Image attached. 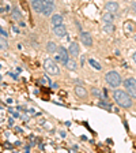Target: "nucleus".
Returning <instances> with one entry per match:
<instances>
[{
  "mask_svg": "<svg viewBox=\"0 0 136 153\" xmlns=\"http://www.w3.org/2000/svg\"><path fill=\"white\" fill-rule=\"evenodd\" d=\"M80 40H82V44L84 47H91L93 45V37L89 32H83L80 33Z\"/></svg>",
  "mask_w": 136,
  "mask_h": 153,
  "instance_id": "obj_6",
  "label": "nucleus"
},
{
  "mask_svg": "<svg viewBox=\"0 0 136 153\" xmlns=\"http://www.w3.org/2000/svg\"><path fill=\"white\" fill-rule=\"evenodd\" d=\"M124 86H125V89H127L128 95L131 96V97H135L136 99V79L135 78H128V79H125Z\"/></svg>",
  "mask_w": 136,
  "mask_h": 153,
  "instance_id": "obj_4",
  "label": "nucleus"
},
{
  "mask_svg": "<svg viewBox=\"0 0 136 153\" xmlns=\"http://www.w3.org/2000/svg\"><path fill=\"white\" fill-rule=\"evenodd\" d=\"M89 63H90L91 67H94L95 70H101V68H102V66H101L97 60H94V59H90V60H89Z\"/></svg>",
  "mask_w": 136,
  "mask_h": 153,
  "instance_id": "obj_20",
  "label": "nucleus"
},
{
  "mask_svg": "<svg viewBox=\"0 0 136 153\" xmlns=\"http://www.w3.org/2000/svg\"><path fill=\"white\" fill-rule=\"evenodd\" d=\"M65 67L68 68V70H76V62H75V60H72V59H71V60H69V59H68V62L67 63H65Z\"/></svg>",
  "mask_w": 136,
  "mask_h": 153,
  "instance_id": "obj_16",
  "label": "nucleus"
},
{
  "mask_svg": "<svg viewBox=\"0 0 136 153\" xmlns=\"http://www.w3.org/2000/svg\"><path fill=\"white\" fill-rule=\"evenodd\" d=\"M113 97L116 100V103L122 107V108H129L132 105V100H131V96L125 93L124 90H114L113 93Z\"/></svg>",
  "mask_w": 136,
  "mask_h": 153,
  "instance_id": "obj_1",
  "label": "nucleus"
},
{
  "mask_svg": "<svg viewBox=\"0 0 136 153\" xmlns=\"http://www.w3.org/2000/svg\"><path fill=\"white\" fill-rule=\"evenodd\" d=\"M44 1H45V3H49V4H53L54 3V0H44Z\"/></svg>",
  "mask_w": 136,
  "mask_h": 153,
  "instance_id": "obj_26",
  "label": "nucleus"
},
{
  "mask_svg": "<svg viewBox=\"0 0 136 153\" xmlns=\"http://www.w3.org/2000/svg\"><path fill=\"white\" fill-rule=\"evenodd\" d=\"M57 52H59V55H57L56 60L60 62V63L65 64L68 62V59H69V54H68V51L65 49V48H63V47H60V48H57Z\"/></svg>",
  "mask_w": 136,
  "mask_h": 153,
  "instance_id": "obj_5",
  "label": "nucleus"
},
{
  "mask_svg": "<svg viewBox=\"0 0 136 153\" xmlns=\"http://www.w3.org/2000/svg\"><path fill=\"white\" fill-rule=\"evenodd\" d=\"M44 68H45L46 74H49V75H59L60 74L59 66L54 63L52 59H46L45 62H44Z\"/></svg>",
  "mask_w": 136,
  "mask_h": 153,
  "instance_id": "obj_3",
  "label": "nucleus"
},
{
  "mask_svg": "<svg viewBox=\"0 0 136 153\" xmlns=\"http://www.w3.org/2000/svg\"><path fill=\"white\" fill-rule=\"evenodd\" d=\"M11 14H12V18L15 19V21H22V15H21V13H19L16 8H14Z\"/></svg>",
  "mask_w": 136,
  "mask_h": 153,
  "instance_id": "obj_19",
  "label": "nucleus"
},
{
  "mask_svg": "<svg viewBox=\"0 0 136 153\" xmlns=\"http://www.w3.org/2000/svg\"><path fill=\"white\" fill-rule=\"evenodd\" d=\"M93 95H95L97 97H101L102 99V96H101V92L98 89H93Z\"/></svg>",
  "mask_w": 136,
  "mask_h": 153,
  "instance_id": "obj_22",
  "label": "nucleus"
},
{
  "mask_svg": "<svg viewBox=\"0 0 136 153\" xmlns=\"http://www.w3.org/2000/svg\"><path fill=\"white\" fill-rule=\"evenodd\" d=\"M32 7L36 13H41L44 11V7H45V1L44 0H32Z\"/></svg>",
  "mask_w": 136,
  "mask_h": 153,
  "instance_id": "obj_7",
  "label": "nucleus"
},
{
  "mask_svg": "<svg viewBox=\"0 0 136 153\" xmlns=\"http://www.w3.org/2000/svg\"><path fill=\"white\" fill-rule=\"evenodd\" d=\"M41 83H44V85L49 86L50 85V79L48 78V76H42V78H41Z\"/></svg>",
  "mask_w": 136,
  "mask_h": 153,
  "instance_id": "obj_21",
  "label": "nucleus"
},
{
  "mask_svg": "<svg viewBox=\"0 0 136 153\" xmlns=\"http://www.w3.org/2000/svg\"><path fill=\"white\" fill-rule=\"evenodd\" d=\"M68 54L71 56H78L79 55V44L78 42H71L69 48H68Z\"/></svg>",
  "mask_w": 136,
  "mask_h": 153,
  "instance_id": "obj_9",
  "label": "nucleus"
},
{
  "mask_svg": "<svg viewBox=\"0 0 136 153\" xmlns=\"http://www.w3.org/2000/svg\"><path fill=\"white\" fill-rule=\"evenodd\" d=\"M100 105H101V107H106V108H109V105L106 103H100Z\"/></svg>",
  "mask_w": 136,
  "mask_h": 153,
  "instance_id": "obj_25",
  "label": "nucleus"
},
{
  "mask_svg": "<svg viewBox=\"0 0 136 153\" xmlns=\"http://www.w3.org/2000/svg\"><path fill=\"white\" fill-rule=\"evenodd\" d=\"M132 11H133V13H136V3H135V1L132 3Z\"/></svg>",
  "mask_w": 136,
  "mask_h": 153,
  "instance_id": "obj_24",
  "label": "nucleus"
},
{
  "mask_svg": "<svg viewBox=\"0 0 136 153\" xmlns=\"http://www.w3.org/2000/svg\"><path fill=\"white\" fill-rule=\"evenodd\" d=\"M50 22L53 26H59V25H63V17L60 15V14H54L52 19H50Z\"/></svg>",
  "mask_w": 136,
  "mask_h": 153,
  "instance_id": "obj_12",
  "label": "nucleus"
},
{
  "mask_svg": "<svg viewBox=\"0 0 136 153\" xmlns=\"http://www.w3.org/2000/svg\"><path fill=\"white\" fill-rule=\"evenodd\" d=\"M0 79H1V76H0Z\"/></svg>",
  "mask_w": 136,
  "mask_h": 153,
  "instance_id": "obj_28",
  "label": "nucleus"
},
{
  "mask_svg": "<svg viewBox=\"0 0 136 153\" xmlns=\"http://www.w3.org/2000/svg\"><path fill=\"white\" fill-rule=\"evenodd\" d=\"M104 32H105V33H108V34L113 33V32H114V26H113V23H105V26H104Z\"/></svg>",
  "mask_w": 136,
  "mask_h": 153,
  "instance_id": "obj_17",
  "label": "nucleus"
},
{
  "mask_svg": "<svg viewBox=\"0 0 136 153\" xmlns=\"http://www.w3.org/2000/svg\"><path fill=\"white\" fill-rule=\"evenodd\" d=\"M105 79H106V82H108L110 86H113V88H117V86H120V83H121V76H120V74H118L117 71H109L106 75H105Z\"/></svg>",
  "mask_w": 136,
  "mask_h": 153,
  "instance_id": "obj_2",
  "label": "nucleus"
},
{
  "mask_svg": "<svg viewBox=\"0 0 136 153\" xmlns=\"http://www.w3.org/2000/svg\"><path fill=\"white\" fill-rule=\"evenodd\" d=\"M105 8L108 10L109 13H112V14L114 13V14H116L118 11V8H120V7H118V4L116 3V1H109L108 4L105 6Z\"/></svg>",
  "mask_w": 136,
  "mask_h": 153,
  "instance_id": "obj_11",
  "label": "nucleus"
},
{
  "mask_svg": "<svg viewBox=\"0 0 136 153\" xmlns=\"http://www.w3.org/2000/svg\"><path fill=\"white\" fill-rule=\"evenodd\" d=\"M53 10H54V6H53V4L45 3V7H44V11H42V14H44L45 17H49V15H52Z\"/></svg>",
  "mask_w": 136,
  "mask_h": 153,
  "instance_id": "obj_13",
  "label": "nucleus"
},
{
  "mask_svg": "<svg viewBox=\"0 0 136 153\" xmlns=\"http://www.w3.org/2000/svg\"><path fill=\"white\" fill-rule=\"evenodd\" d=\"M7 48H8L7 40H5L4 37L1 36V37H0V49H1V51H4V49H7Z\"/></svg>",
  "mask_w": 136,
  "mask_h": 153,
  "instance_id": "obj_18",
  "label": "nucleus"
},
{
  "mask_svg": "<svg viewBox=\"0 0 136 153\" xmlns=\"http://www.w3.org/2000/svg\"><path fill=\"white\" fill-rule=\"evenodd\" d=\"M46 49H48L49 54H54V52L57 51V47H56V44H54L53 41H49V42L46 44Z\"/></svg>",
  "mask_w": 136,
  "mask_h": 153,
  "instance_id": "obj_15",
  "label": "nucleus"
},
{
  "mask_svg": "<svg viewBox=\"0 0 136 153\" xmlns=\"http://www.w3.org/2000/svg\"><path fill=\"white\" fill-rule=\"evenodd\" d=\"M75 95L80 99H86L87 97V90L83 86H75Z\"/></svg>",
  "mask_w": 136,
  "mask_h": 153,
  "instance_id": "obj_10",
  "label": "nucleus"
},
{
  "mask_svg": "<svg viewBox=\"0 0 136 153\" xmlns=\"http://www.w3.org/2000/svg\"><path fill=\"white\" fill-rule=\"evenodd\" d=\"M53 33L57 37H64L67 34V29L64 25H59V26H53Z\"/></svg>",
  "mask_w": 136,
  "mask_h": 153,
  "instance_id": "obj_8",
  "label": "nucleus"
},
{
  "mask_svg": "<svg viewBox=\"0 0 136 153\" xmlns=\"http://www.w3.org/2000/svg\"><path fill=\"white\" fill-rule=\"evenodd\" d=\"M132 59H133V62L136 63V54H133V56H132Z\"/></svg>",
  "mask_w": 136,
  "mask_h": 153,
  "instance_id": "obj_27",
  "label": "nucleus"
},
{
  "mask_svg": "<svg viewBox=\"0 0 136 153\" xmlns=\"http://www.w3.org/2000/svg\"><path fill=\"white\" fill-rule=\"evenodd\" d=\"M0 34H1V36H5V37H7V32H5L4 29L1 27V25H0Z\"/></svg>",
  "mask_w": 136,
  "mask_h": 153,
  "instance_id": "obj_23",
  "label": "nucleus"
},
{
  "mask_svg": "<svg viewBox=\"0 0 136 153\" xmlns=\"http://www.w3.org/2000/svg\"><path fill=\"white\" fill-rule=\"evenodd\" d=\"M102 21H104L105 23H113L114 21V17H113V14L112 13H105L104 15H102Z\"/></svg>",
  "mask_w": 136,
  "mask_h": 153,
  "instance_id": "obj_14",
  "label": "nucleus"
}]
</instances>
